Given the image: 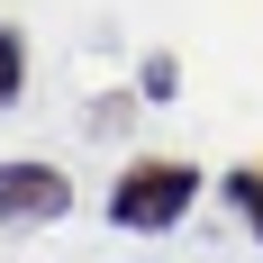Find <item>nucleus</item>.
<instances>
[{
  "label": "nucleus",
  "mask_w": 263,
  "mask_h": 263,
  "mask_svg": "<svg viewBox=\"0 0 263 263\" xmlns=\"http://www.w3.org/2000/svg\"><path fill=\"white\" fill-rule=\"evenodd\" d=\"M191 200H200V163L182 155H136L118 182H109V227H127V236H163V227H182Z\"/></svg>",
  "instance_id": "nucleus-1"
},
{
  "label": "nucleus",
  "mask_w": 263,
  "mask_h": 263,
  "mask_svg": "<svg viewBox=\"0 0 263 263\" xmlns=\"http://www.w3.org/2000/svg\"><path fill=\"white\" fill-rule=\"evenodd\" d=\"M73 209V173L46 155H9L0 163V227H46Z\"/></svg>",
  "instance_id": "nucleus-2"
},
{
  "label": "nucleus",
  "mask_w": 263,
  "mask_h": 263,
  "mask_svg": "<svg viewBox=\"0 0 263 263\" xmlns=\"http://www.w3.org/2000/svg\"><path fill=\"white\" fill-rule=\"evenodd\" d=\"M227 209L254 227V245H263V163H227Z\"/></svg>",
  "instance_id": "nucleus-3"
},
{
  "label": "nucleus",
  "mask_w": 263,
  "mask_h": 263,
  "mask_svg": "<svg viewBox=\"0 0 263 263\" xmlns=\"http://www.w3.org/2000/svg\"><path fill=\"white\" fill-rule=\"evenodd\" d=\"M18 91H27V36H18L9 18H0V109L18 100Z\"/></svg>",
  "instance_id": "nucleus-4"
},
{
  "label": "nucleus",
  "mask_w": 263,
  "mask_h": 263,
  "mask_svg": "<svg viewBox=\"0 0 263 263\" xmlns=\"http://www.w3.org/2000/svg\"><path fill=\"white\" fill-rule=\"evenodd\" d=\"M173 91H182V64L173 54H145V100H173Z\"/></svg>",
  "instance_id": "nucleus-5"
}]
</instances>
